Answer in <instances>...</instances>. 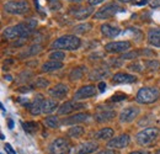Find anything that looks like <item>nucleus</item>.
<instances>
[{
    "mask_svg": "<svg viewBox=\"0 0 160 154\" xmlns=\"http://www.w3.org/2000/svg\"><path fill=\"white\" fill-rule=\"evenodd\" d=\"M36 25L37 22L33 21V20H28V21H25L22 23H19L16 26H11V27H8L2 35L4 37L9 39H18V38H23V37H28L36 28Z\"/></svg>",
    "mask_w": 160,
    "mask_h": 154,
    "instance_id": "nucleus-1",
    "label": "nucleus"
},
{
    "mask_svg": "<svg viewBox=\"0 0 160 154\" xmlns=\"http://www.w3.org/2000/svg\"><path fill=\"white\" fill-rule=\"evenodd\" d=\"M81 44V41L79 37L73 36V35H65L62 36L59 38H57L52 43V48L53 49H65V51H74L77 48H79Z\"/></svg>",
    "mask_w": 160,
    "mask_h": 154,
    "instance_id": "nucleus-2",
    "label": "nucleus"
},
{
    "mask_svg": "<svg viewBox=\"0 0 160 154\" xmlns=\"http://www.w3.org/2000/svg\"><path fill=\"white\" fill-rule=\"evenodd\" d=\"M159 128L149 127V128H145V130L140 131L136 137V141L142 147H148V146H152V143L159 137Z\"/></svg>",
    "mask_w": 160,
    "mask_h": 154,
    "instance_id": "nucleus-3",
    "label": "nucleus"
},
{
    "mask_svg": "<svg viewBox=\"0 0 160 154\" xmlns=\"http://www.w3.org/2000/svg\"><path fill=\"white\" fill-rule=\"evenodd\" d=\"M160 96L159 90L157 88H142L137 93V101L140 104H152L154 101H157Z\"/></svg>",
    "mask_w": 160,
    "mask_h": 154,
    "instance_id": "nucleus-4",
    "label": "nucleus"
},
{
    "mask_svg": "<svg viewBox=\"0 0 160 154\" xmlns=\"http://www.w3.org/2000/svg\"><path fill=\"white\" fill-rule=\"evenodd\" d=\"M4 9L5 11L10 13V14H26L30 10L28 3L25 0H11L4 4Z\"/></svg>",
    "mask_w": 160,
    "mask_h": 154,
    "instance_id": "nucleus-5",
    "label": "nucleus"
},
{
    "mask_svg": "<svg viewBox=\"0 0 160 154\" xmlns=\"http://www.w3.org/2000/svg\"><path fill=\"white\" fill-rule=\"evenodd\" d=\"M123 9L121 8L118 4L116 3H110L105 6H102L100 10H98L95 13V19H110L112 16H115L117 13L122 11Z\"/></svg>",
    "mask_w": 160,
    "mask_h": 154,
    "instance_id": "nucleus-6",
    "label": "nucleus"
},
{
    "mask_svg": "<svg viewBox=\"0 0 160 154\" xmlns=\"http://www.w3.org/2000/svg\"><path fill=\"white\" fill-rule=\"evenodd\" d=\"M70 151V143L65 138H57L49 146V154H67Z\"/></svg>",
    "mask_w": 160,
    "mask_h": 154,
    "instance_id": "nucleus-7",
    "label": "nucleus"
},
{
    "mask_svg": "<svg viewBox=\"0 0 160 154\" xmlns=\"http://www.w3.org/2000/svg\"><path fill=\"white\" fill-rule=\"evenodd\" d=\"M85 106H86L85 104H79L75 100L67 101L63 105H60V107L58 109V115H69V114H72V112H74L77 110L84 109Z\"/></svg>",
    "mask_w": 160,
    "mask_h": 154,
    "instance_id": "nucleus-8",
    "label": "nucleus"
},
{
    "mask_svg": "<svg viewBox=\"0 0 160 154\" xmlns=\"http://www.w3.org/2000/svg\"><path fill=\"white\" fill-rule=\"evenodd\" d=\"M131 43L128 41H117V42H111L105 46V49L110 53H122L127 49H129Z\"/></svg>",
    "mask_w": 160,
    "mask_h": 154,
    "instance_id": "nucleus-9",
    "label": "nucleus"
},
{
    "mask_svg": "<svg viewBox=\"0 0 160 154\" xmlns=\"http://www.w3.org/2000/svg\"><path fill=\"white\" fill-rule=\"evenodd\" d=\"M138 115H139V109L137 106H129V107H126L121 111L120 121L124 122V123H128V122H132Z\"/></svg>",
    "mask_w": 160,
    "mask_h": 154,
    "instance_id": "nucleus-10",
    "label": "nucleus"
},
{
    "mask_svg": "<svg viewBox=\"0 0 160 154\" xmlns=\"http://www.w3.org/2000/svg\"><path fill=\"white\" fill-rule=\"evenodd\" d=\"M98 90L94 85H85L82 88H80L79 90L74 94V100H84V99H89V97L96 96Z\"/></svg>",
    "mask_w": 160,
    "mask_h": 154,
    "instance_id": "nucleus-11",
    "label": "nucleus"
},
{
    "mask_svg": "<svg viewBox=\"0 0 160 154\" xmlns=\"http://www.w3.org/2000/svg\"><path fill=\"white\" fill-rule=\"evenodd\" d=\"M98 149H99V144L96 142H86L75 147L72 151V154H90Z\"/></svg>",
    "mask_w": 160,
    "mask_h": 154,
    "instance_id": "nucleus-12",
    "label": "nucleus"
},
{
    "mask_svg": "<svg viewBox=\"0 0 160 154\" xmlns=\"http://www.w3.org/2000/svg\"><path fill=\"white\" fill-rule=\"evenodd\" d=\"M129 136L128 135H121L118 137H115V138H111L107 143V147L108 148H116V149H121V148H124L129 144Z\"/></svg>",
    "mask_w": 160,
    "mask_h": 154,
    "instance_id": "nucleus-13",
    "label": "nucleus"
},
{
    "mask_svg": "<svg viewBox=\"0 0 160 154\" xmlns=\"http://www.w3.org/2000/svg\"><path fill=\"white\" fill-rule=\"evenodd\" d=\"M115 116H116L115 110L100 107V109H99V112L95 115V120H96L98 122H107V121H111Z\"/></svg>",
    "mask_w": 160,
    "mask_h": 154,
    "instance_id": "nucleus-14",
    "label": "nucleus"
},
{
    "mask_svg": "<svg viewBox=\"0 0 160 154\" xmlns=\"http://www.w3.org/2000/svg\"><path fill=\"white\" fill-rule=\"evenodd\" d=\"M68 91H69V88L65 84H57L49 90V95L56 99H63L68 94Z\"/></svg>",
    "mask_w": 160,
    "mask_h": 154,
    "instance_id": "nucleus-15",
    "label": "nucleus"
},
{
    "mask_svg": "<svg viewBox=\"0 0 160 154\" xmlns=\"http://www.w3.org/2000/svg\"><path fill=\"white\" fill-rule=\"evenodd\" d=\"M137 80V78L131 74H126V73H117L112 78V83L113 84H131L134 83Z\"/></svg>",
    "mask_w": 160,
    "mask_h": 154,
    "instance_id": "nucleus-16",
    "label": "nucleus"
},
{
    "mask_svg": "<svg viewBox=\"0 0 160 154\" xmlns=\"http://www.w3.org/2000/svg\"><path fill=\"white\" fill-rule=\"evenodd\" d=\"M101 32H102V35H103L105 37L115 38V37H117V36L121 33V30L118 28V27H116V26L105 23V25L101 26Z\"/></svg>",
    "mask_w": 160,
    "mask_h": 154,
    "instance_id": "nucleus-17",
    "label": "nucleus"
},
{
    "mask_svg": "<svg viewBox=\"0 0 160 154\" xmlns=\"http://www.w3.org/2000/svg\"><path fill=\"white\" fill-rule=\"evenodd\" d=\"M90 115L89 114H77V115H72L70 117L63 120L64 125H78L81 122H85L86 120H89Z\"/></svg>",
    "mask_w": 160,
    "mask_h": 154,
    "instance_id": "nucleus-18",
    "label": "nucleus"
},
{
    "mask_svg": "<svg viewBox=\"0 0 160 154\" xmlns=\"http://www.w3.org/2000/svg\"><path fill=\"white\" fill-rule=\"evenodd\" d=\"M43 101H44V99L42 97L41 94H38L37 97L30 104L28 109H30V112L32 115H40L41 112H42V104H43Z\"/></svg>",
    "mask_w": 160,
    "mask_h": 154,
    "instance_id": "nucleus-19",
    "label": "nucleus"
},
{
    "mask_svg": "<svg viewBox=\"0 0 160 154\" xmlns=\"http://www.w3.org/2000/svg\"><path fill=\"white\" fill-rule=\"evenodd\" d=\"M155 56V53L150 49H136V51H132V52H127L124 53L122 58L123 59H133V58H138L140 56Z\"/></svg>",
    "mask_w": 160,
    "mask_h": 154,
    "instance_id": "nucleus-20",
    "label": "nucleus"
},
{
    "mask_svg": "<svg viewBox=\"0 0 160 154\" xmlns=\"http://www.w3.org/2000/svg\"><path fill=\"white\" fill-rule=\"evenodd\" d=\"M148 41L152 46L160 48V28H150L148 32Z\"/></svg>",
    "mask_w": 160,
    "mask_h": 154,
    "instance_id": "nucleus-21",
    "label": "nucleus"
},
{
    "mask_svg": "<svg viewBox=\"0 0 160 154\" xmlns=\"http://www.w3.org/2000/svg\"><path fill=\"white\" fill-rule=\"evenodd\" d=\"M94 13V8L92 6H86V8H79L73 13V16L78 20H84L89 18L91 14Z\"/></svg>",
    "mask_w": 160,
    "mask_h": 154,
    "instance_id": "nucleus-22",
    "label": "nucleus"
},
{
    "mask_svg": "<svg viewBox=\"0 0 160 154\" xmlns=\"http://www.w3.org/2000/svg\"><path fill=\"white\" fill-rule=\"evenodd\" d=\"M57 106H58V104H57L56 100H53V99H44V101L42 104V112L46 114V115L52 114L53 111H56Z\"/></svg>",
    "mask_w": 160,
    "mask_h": 154,
    "instance_id": "nucleus-23",
    "label": "nucleus"
},
{
    "mask_svg": "<svg viewBox=\"0 0 160 154\" xmlns=\"http://www.w3.org/2000/svg\"><path fill=\"white\" fill-rule=\"evenodd\" d=\"M63 67V63L58 60H49L42 65V72H54Z\"/></svg>",
    "mask_w": 160,
    "mask_h": 154,
    "instance_id": "nucleus-24",
    "label": "nucleus"
},
{
    "mask_svg": "<svg viewBox=\"0 0 160 154\" xmlns=\"http://www.w3.org/2000/svg\"><path fill=\"white\" fill-rule=\"evenodd\" d=\"M115 135V132H113V130L112 128H102L100 131H98L94 137L96 138V139H102V141H105V139H110V138H112Z\"/></svg>",
    "mask_w": 160,
    "mask_h": 154,
    "instance_id": "nucleus-25",
    "label": "nucleus"
},
{
    "mask_svg": "<svg viewBox=\"0 0 160 154\" xmlns=\"http://www.w3.org/2000/svg\"><path fill=\"white\" fill-rule=\"evenodd\" d=\"M42 49L40 44H33V46H30L27 49H25L22 53H20V57L21 58H25V57H32V56H36L38 52Z\"/></svg>",
    "mask_w": 160,
    "mask_h": 154,
    "instance_id": "nucleus-26",
    "label": "nucleus"
},
{
    "mask_svg": "<svg viewBox=\"0 0 160 154\" xmlns=\"http://www.w3.org/2000/svg\"><path fill=\"white\" fill-rule=\"evenodd\" d=\"M110 73L108 69H105V68H98V69H94L91 73H90V79L91 80H99L101 78L107 77V74Z\"/></svg>",
    "mask_w": 160,
    "mask_h": 154,
    "instance_id": "nucleus-27",
    "label": "nucleus"
},
{
    "mask_svg": "<svg viewBox=\"0 0 160 154\" xmlns=\"http://www.w3.org/2000/svg\"><path fill=\"white\" fill-rule=\"evenodd\" d=\"M22 127H23V130H25L26 133L33 135L38 130V123H36V122H23L22 123Z\"/></svg>",
    "mask_w": 160,
    "mask_h": 154,
    "instance_id": "nucleus-28",
    "label": "nucleus"
},
{
    "mask_svg": "<svg viewBox=\"0 0 160 154\" xmlns=\"http://www.w3.org/2000/svg\"><path fill=\"white\" fill-rule=\"evenodd\" d=\"M84 132H85V130L82 127H80V126H73L72 128H69L68 136L72 137V138H79V137H81V136L84 135Z\"/></svg>",
    "mask_w": 160,
    "mask_h": 154,
    "instance_id": "nucleus-29",
    "label": "nucleus"
},
{
    "mask_svg": "<svg viewBox=\"0 0 160 154\" xmlns=\"http://www.w3.org/2000/svg\"><path fill=\"white\" fill-rule=\"evenodd\" d=\"M82 75H84V67H77L75 69H73V70L70 72L69 78H70L72 81H77V80L81 79Z\"/></svg>",
    "mask_w": 160,
    "mask_h": 154,
    "instance_id": "nucleus-30",
    "label": "nucleus"
},
{
    "mask_svg": "<svg viewBox=\"0 0 160 154\" xmlns=\"http://www.w3.org/2000/svg\"><path fill=\"white\" fill-rule=\"evenodd\" d=\"M59 118L57 116H48L46 120H44V125L49 128H57L59 126Z\"/></svg>",
    "mask_w": 160,
    "mask_h": 154,
    "instance_id": "nucleus-31",
    "label": "nucleus"
},
{
    "mask_svg": "<svg viewBox=\"0 0 160 154\" xmlns=\"http://www.w3.org/2000/svg\"><path fill=\"white\" fill-rule=\"evenodd\" d=\"M144 65L149 70H157L159 68V62L158 60H145L144 62Z\"/></svg>",
    "mask_w": 160,
    "mask_h": 154,
    "instance_id": "nucleus-32",
    "label": "nucleus"
},
{
    "mask_svg": "<svg viewBox=\"0 0 160 154\" xmlns=\"http://www.w3.org/2000/svg\"><path fill=\"white\" fill-rule=\"evenodd\" d=\"M49 58H51V60H58V62H60V60H63L65 58V54L62 51H56V52L49 54Z\"/></svg>",
    "mask_w": 160,
    "mask_h": 154,
    "instance_id": "nucleus-33",
    "label": "nucleus"
},
{
    "mask_svg": "<svg viewBox=\"0 0 160 154\" xmlns=\"http://www.w3.org/2000/svg\"><path fill=\"white\" fill-rule=\"evenodd\" d=\"M90 28H91V25H90V23H81V25H78V26L74 28V31L78 32V33H84V32L89 31Z\"/></svg>",
    "mask_w": 160,
    "mask_h": 154,
    "instance_id": "nucleus-34",
    "label": "nucleus"
},
{
    "mask_svg": "<svg viewBox=\"0 0 160 154\" xmlns=\"http://www.w3.org/2000/svg\"><path fill=\"white\" fill-rule=\"evenodd\" d=\"M48 85H49V81L46 79H37L35 81V86H38V88H46Z\"/></svg>",
    "mask_w": 160,
    "mask_h": 154,
    "instance_id": "nucleus-35",
    "label": "nucleus"
},
{
    "mask_svg": "<svg viewBox=\"0 0 160 154\" xmlns=\"http://www.w3.org/2000/svg\"><path fill=\"white\" fill-rule=\"evenodd\" d=\"M49 6L52 10H58V9H60L62 4H60V1H54V3H49Z\"/></svg>",
    "mask_w": 160,
    "mask_h": 154,
    "instance_id": "nucleus-36",
    "label": "nucleus"
},
{
    "mask_svg": "<svg viewBox=\"0 0 160 154\" xmlns=\"http://www.w3.org/2000/svg\"><path fill=\"white\" fill-rule=\"evenodd\" d=\"M148 4H149L153 9H155V8H160V0H149V1H148Z\"/></svg>",
    "mask_w": 160,
    "mask_h": 154,
    "instance_id": "nucleus-37",
    "label": "nucleus"
},
{
    "mask_svg": "<svg viewBox=\"0 0 160 154\" xmlns=\"http://www.w3.org/2000/svg\"><path fill=\"white\" fill-rule=\"evenodd\" d=\"M5 149L9 152V154H16V152L12 149V147H11L9 143H6V144H5Z\"/></svg>",
    "mask_w": 160,
    "mask_h": 154,
    "instance_id": "nucleus-38",
    "label": "nucleus"
},
{
    "mask_svg": "<svg viewBox=\"0 0 160 154\" xmlns=\"http://www.w3.org/2000/svg\"><path fill=\"white\" fill-rule=\"evenodd\" d=\"M98 88H99V91H100V93H103V91L106 90V83H103V81H101L100 84L98 85Z\"/></svg>",
    "mask_w": 160,
    "mask_h": 154,
    "instance_id": "nucleus-39",
    "label": "nucleus"
},
{
    "mask_svg": "<svg viewBox=\"0 0 160 154\" xmlns=\"http://www.w3.org/2000/svg\"><path fill=\"white\" fill-rule=\"evenodd\" d=\"M126 95H121V96H113V97H111V101H120V100H124L126 99Z\"/></svg>",
    "mask_w": 160,
    "mask_h": 154,
    "instance_id": "nucleus-40",
    "label": "nucleus"
},
{
    "mask_svg": "<svg viewBox=\"0 0 160 154\" xmlns=\"http://www.w3.org/2000/svg\"><path fill=\"white\" fill-rule=\"evenodd\" d=\"M98 154H116L113 151H110V149H105V151H101Z\"/></svg>",
    "mask_w": 160,
    "mask_h": 154,
    "instance_id": "nucleus-41",
    "label": "nucleus"
},
{
    "mask_svg": "<svg viewBox=\"0 0 160 154\" xmlns=\"http://www.w3.org/2000/svg\"><path fill=\"white\" fill-rule=\"evenodd\" d=\"M102 1H103V0H89V4H90V5H98V4H100Z\"/></svg>",
    "mask_w": 160,
    "mask_h": 154,
    "instance_id": "nucleus-42",
    "label": "nucleus"
},
{
    "mask_svg": "<svg viewBox=\"0 0 160 154\" xmlns=\"http://www.w3.org/2000/svg\"><path fill=\"white\" fill-rule=\"evenodd\" d=\"M31 89H32V88H27V86H22V88H20V89H19V91H21V93H22V91H30Z\"/></svg>",
    "mask_w": 160,
    "mask_h": 154,
    "instance_id": "nucleus-43",
    "label": "nucleus"
},
{
    "mask_svg": "<svg viewBox=\"0 0 160 154\" xmlns=\"http://www.w3.org/2000/svg\"><path fill=\"white\" fill-rule=\"evenodd\" d=\"M8 126H9V128H12L14 127V121L12 120H8Z\"/></svg>",
    "mask_w": 160,
    "mask_h": 154,
    "instance_id": "nucleus-44",
    "label": "nucleus"
},
{
    "mask_svg": "<svg viewBox=\"0 0 160 154\" xmlns=\"http://www.w3.org/2000/svg\"><path fill=\"white\" fill-rule=\"evenodd\" d=\"M131 154H149L148 152H144V151H136V152H132Z\"/></svg>",
    "mask_w": 160,
    "mask_h": 154,
    "instance_id": "nucleus-45",
    "label": "nucleus"
},
{
    "mask_svg": "<svg viewBox=\"0 0 160 154\" xmlns=\"http://www.w3.org/2000/svg\"><path fill=\"white\" fill-rule=\"evenodd\" d=\"M121 3H132V1H134V0H118Z\"/></svg>",
    "mask_w": 160,
    "mask_h": 154,
    "instance_id": "nucleus-46",
    "label": "nucleus"
},
{
    "mask_svg": "<svg viewBox=\"0 0 160 154\" xmlns=\"http://www.w3.org/2000/svg\"><path fill=\"white\" fill-rule=\"evenodd\" d=\"M1 111H2V114H4V115H6V111H5V107H4L2 105H1Z\"/></svg>",
    "mask_w": 160,
    "mask_h": 154,
    "instance_id": "nucleus-47",
    "label": "nucleus"
},
{
    "mask_svg": "<svg viewBox=\"0 0 160 154\" xmlns=\"http://www.w3.org/2000/svg\"><path fill=\"white\" fill-rule=\"evenodd\" d=\"M54 1H59V0H48V3H54Z\"/></svg>",
    "mask_w": 160,
    "mask_h": 154,
    "instance_id": "nucleus-48",
    "label": "nucleus"
},
{
    "mask_svg": "<svg viewBox=\"0 0 160 154\" xmlns=\"http://www.w3.org/2000/svg\"><path fill=\"white\" fill-rule=\"evenodd\" d=\"M157 154H160V149L159 151H157Z\"/></svg>",
    "mask_w": 160,
    "mask_h": 154,
    "instance_id": "nucleus-49",
    "label": "nucleus"
},
{
    "mask_svg": "<svg viewBox=\"0 0 160 154\" xmlns=\"http://www.w3.org/2000/svg\"><path fill=\"white\" fill-rule=\"evenodd\" d=\"M70 1H80V0H70Z\"/></svg>",
    "mask_w": 160,
    "mask_h": 154,
    "instance_id": "nucleus-50",
    "label": "nucleus"
}]
</instances>
